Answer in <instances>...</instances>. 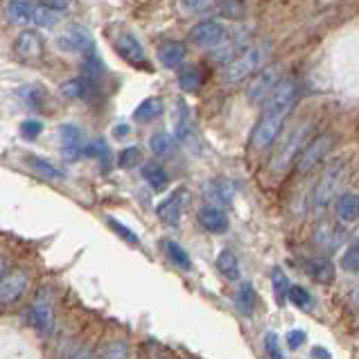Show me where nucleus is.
Returning <instances> with one entry per match:
<instances>
[{
	"label": "nucleus",
	"instance_id": "f704fd0d",
	"mask_svg": "<svg viewBox=\"0 0 359 359\" xmlns=\"http://www.w3.org/2000/svg\"><path fill=\"white\" fill-rule=\"evenodd\" d=\"M341 266L346 271L357 273V269H359V246H357V242H351L346 246V251L341 255Z\"/></svg>",
	"mask_w": 359,
	"mask_h": 359
},
{
	"label": "nucleus",
	"instance_id": "e433bc0d",
	"mask_svg": "<svg viewBox=\"0 0 359 359\" xmlns=\"http://www.w3.org/2000/svg\"><path fill=\"white\" fill-rule=\"evenodd\" d=\"M107 224H109V226H111V231H114V233H118L120 238L125 240V242H129V244H133V246H138V244H140L138 235L133 233L131 229H127V226H125V224H122V222H118L116 217H107Z\"/></svg>",
	"mask_w": 359,
	"mask_h": 359
},
{
	"label": "nucleus",
	"instance_id": "f3484780",
	"mask_svg": "<svg viewBox=\"0 0 359 359\" xmlns=\"http://www.w3.org/2000/svg\"><path fill=\"white\" fill-rule=\"evenodd\" d=\"M116 50H118V55L122 59L129 61V64H136V66L145 64V50H142V46L136 41V36L120 34L118 41H116Z\"/></svg>",
	"mask_w": 359,
	"mask_h": 359
},
{
	"label": "nucleus",
	"instance_id": "bb28decb",
	"mask_svg": "<svg viewBox=\"0 0 359 359\" xmlns=\"http://www.w3.org/2000/svg\"><path fill=\"white\" fill-rule=\"evenodd\" d=\"M32 7L34 5L27 3V0H9L5 12L14 25H25V23H32Z\"/></svg>",
	"mask_w": 359,
	"mask_h": 359
},
{
	"label": "nucleus",
	"instance_id": "ddd939ff",
	"mask_svg": "<svg viewBox=\"0 0 359 359\" xmlns=\"http://www.w3.org/2000/svg\"><path fill=\"white\" fill-rule=\"evenodd\" d=\"M59 140H61V154H64L66 161H75L79 156H84V138H81V131L75 125H61L59 127Z\"/></svg>",
	"mask_w": 359,
	"mask_h": 359
},
{
	"label": "nucleus",
	"instance_id": "79ce46f5",
	"mask_svg": "<svg viewBox=\"0 0 359 359\" xmlns=\"http://www.w3.org/2000/svg\"><path fill=\"white\" fill-rule=\"evenodd\" d=\"M303 344H305V332L303 330H290V332H287V346H290L292 351H299Z\"/></svg>",
	"mask_w": 359,
	"mask_h": 359
},
{
	"label": "nucleus",
	"instance_id": "6e6552de",
	"mask_svg": "<svg viewBox=\"0 0 359 359\" xmlns=\"http://www.w3.org/2000/svg\"><path fill=\"white\" fill-rule=\"evenodd\" d=\"M190 201V192L188 188H177L174 192H170V197H165L161 203H158V219L165 222L168 226H179L181 222V215H183V208L188 206Z\"/></svg>",
	"mask_w": 359,
	"mask_h": 359
},
{
	"label": "nucleus",
	"instance_id": "423d86ee",
	"mask_svg": "<svg viewBox=\"0 0 359 359\" xmlns=\"http://www.w3.org/2000/svg\"><path fill=\"white\" fill-rule=\"evenodd\" d=\"M226 39V27H224V23H219V20H201V23H197L188 34V41L192 46L197 48H215L219 46L222 41Z\"/></svg>",
	"mask_w": 359,
	"mask_h": 359
},
{
	"label": "nucleus",
	"instance_id": "9d476101",
	"mask_svg": "<svg viewBox=\"0 0 359 359\" xmlns=\"http://www.w3.org/2000/svg\"><path fill=\"white\" fill-rule=\"evenodd\" d=\"M57 46L68 50V53H73V55H86L88 57L95 50V41L84 27H68L64 34H59Z\"/></svg>",
	"mask_w": 359,
	"mask_h": 359
},
{
	"label": "nucleus",
	"instance_id": "9b49d317",
	"mask_svg": "<svg viewBox=\"0 0 359 359\" xmlns=\"http://www.w3.org/2000/svg\"><path fill=\"white\" fill-rule=\"evenodd\" d=\"M27 273L20 269H12L5 271L3 278H0V307L14 303L16 299L25 294L27 290Z\"/></svg>",
	"mask_w": 359,
	"mask_h": 359
},
{
	"label": "nucleus",
	"instance_id": "473e14b6",
	"mask_svg": "<svg viewBox=\"0 0 359 359\" xmlns=\"http://www.w3.org/2000/svg\"><path fill=\"white\" fill-rule=\"evenodd\" d=\"M27 163L32 165V170L34 172H39L41 177H46V179H64V172L61 170H57L53 163H48V161H43V158H27Z\"/></svg>",
	"mask_w": 359,
	"mask_h": 359
},
{
	"label": "nucleus",
	"instance_id": "f03ea898",
	"mask_svg": "<svg viewBox=\"0 0 359 359\" xmlns=\"http://www.w3.org/2000/svg\"><path fill=\"white\" fill-rule=\"evenodd\" d=\"M262 57H264V50L260 46L242 48L231 61H226V68H224V79H226L229 84H238V81L251 77L255 70L260 68Z\"/></svg>",
	"mask_w": 359,
	"mask_h": 359
},
{
	"label": "nucleus",
	"instance_id": "2eb2a0df",
	"mask_svg": "<svg viewBox=\"0 0 359 359\" xmlns=\"http://www.w3.org/2000/svg\"><path fill=\"white\" fill-rule=\"evenodd\" d=\"M197 219L199 224L206 231L210 233H226L229 231V217L226 212L217 206H203L199 212H197Z\"/></svg>",
	"mask_w": 359,
	"mask_h": 359
},
{
	"label": "nucleus",
	"instance_id": "c03bdc74",
	"mask_svg": "<svg viewBox=\"0 0 359 359\" xmlns=\"http://www.w3.org/2000/svg\"><path fill=\"white\" fill-rule=\"evenodd\" d=\"M70 0H41V5L48 9H66Z\"/></svg>",
	"mask_w": 359,
	"mask_h": 359
},
{
	"label": "nucleus",
	"instance_id": "c9c22d12",
	"mask_svg": "<svg viewBox=\"0 0 359 359\" xmlns=\"http://www.w3.org/2000/svg\"><path fill=\"white\" fill-rule=\"evenodd\" d=\"M179 3L186 14H203V12H210V9L217 5V0H179Z\"/></svg>",
	"mask_w": 359,
	"mask_h": 359
},
{
	"label": "nucleus",
	"instance_id": "c756f323",
	"mask_svg": "<svg viewBox=\"0 0 359 359\" xmlns=\"http://www.w3.org/2000/svg\"><path fill=\"white\" fill-rule=\"evenodd\" d=\"M179 88L183 90V93H197V90L201 88V73L194 66H186L179 73Z\"/></svg>",
	"mask_w": 359,
	"mask_h": 359
},
{
	"label": "nucleus",
	"instance_id": "4468645a",
	"mask_svg": "<svg viewBox=\"0 0 359 359\" xmlns=\"http://www.w3.org/2000/svg\"><path fill=\"white\" fill-rule=\"evenodd\" d=\"M27 321L41 334H50V332H53L55 314H53V307H50V303L46 299H36L32 305H29V310H27Z\"/></svg>",
	"mask_w": 359,
	"mask_h": 359
},
{
	"label": "nucleus",
	"instance_id": "f257e3e1",
	"mask_svg": "<svg viewBox=\"0 0 359 359\" xmlns=\"http://www.w3.org/2000/svg\"><path fill=\"white\" fill-rule=\"evenodd\" d=\"M296 93H299V90H296V84L292 79H280L278 86L271 90L269 97H266V104H264V111L258 120V125H255V129L251 133L253 149L262 151L278 138L285 120L290 118L292 109L296 104Z\"/></svg>",
	"mask_w": 359,
	"mask_h": 359
},
{
	"label": "nucleus",
	"instance_id": "4be33fe9",
	"mask_svg": "<svg viewBox=\"0 0 359 359\" xmlns=\"http://www.w3.org/2000/svg\"><path fill=\"white\" fill-rule=\"evenodd\" d=\"M215 264H217V271H219L226 280H240V260H238V255H235L231 249L219 251V255H217V260H215Z\"/></svg>",
	"mask_w": 359,
	"mask_h": 359
},
{
	"label": "nucleus",
	"instance_id": "dca6fc26",
	"mask_svg": "<svg viewBox=\"0 0 359 359\" xmlns=\"http://www.w3.org/2000/svg\"><path fill=\"white\" fill-rule=\"evenodd\" d=\"M334 215H337V219L344 224V226L357 222V217H359V199H357V194L355 192L339 194L337 201H334Z\"/></svg>",
	"mask_w": 359,
	"mask_h": 359
},
{
	"label": "nucleus",
	"instance_id": "aec40b11",
	"mask_svg": "<svg viewBox=\"0 0 359 359\" xmlns=\"http://www.w3.org/2000/svg\"><path fill=\"white\" fill-rule=\"evenodd\" d=\"M174 127H177V136L183 142H190L194 138V127L190 118V109L183 100H177V114H174Z\"/></svg>",
	"mask_w": 359,
	"mask_h": 359
},
{
	"label": "nucleus",
	"instance_id": "20e7f679",
	"mask_svg": "<svg viewBox=\"0 0 359 359\" xmlns=\"http://www.w3.org/2000/svg\"><path fill=\"white\" fill-rule=\"evenodd\" d=\"M332 145H334V138L330 136V133H321V136H316L310 142H305L303 149L299 151V156H296V170H299L301 174L312 172L319 163L325 161Z\"/></svg>",
	"mask_w": 359,
	"mask_h": 359
},
{
	"label": "nucleus",
	"instance_id": "7c9ffc66",
	"mask_svg": "<svg viewBox=\"0 0 359 359\" xmlns=\"http://www.w3.org/2000/svg\"><path fill=\"white\" fill-rule=\"evenodd\" d=\"M290 278L285 276V271L280 266H276L271 271V287H273V294H276V303L285 305L287 303V292H290Z\"/></svg>",
	"mask_w": 359,
	"mask_h": 359
},
{
	"label": "nucleus",
	"instance_id": "58836bf2",
	"mask_svg": "<svg viewBox=\"0 0 359 359\" xmlns=\"http://www.w3.org/2000/svg\"><path fill=\"white\" fill-rule=\"evenodd\" d=\"M264 353L269 359H285L280 341H278V334H276V332H266L264 334Z\"/></svg>",
	"mask_w": 359,
	"mask_h": 359
},
{
	"label": "nucleus",
	"instance_id": "a18cd8bd",
	"mask_svg": "<svg viewBox=\"0 0 359 359\" xmlns=\"http://www.w3.org/2000/svg\"><path fill=\"white\" fill-rule=\"evenodd\" d=\"M312 355H314V359H330V353H327L325 348H321V346H314Z\"/></svg>",
	"mask_w": 359,
	"mask_h": 359
},
{
	"label": "nucleus",
	"instance_id": "37998d69",
	"mask_svg": "<svg viewBox=\"0 0 359 359\" xmlns=\"http://www.w3.org/2000/svg\"><path fill=\"white\" fill-rule=\"evenodd\" d=\"M64 359H93V355H90L86 346H77V348H70Z\"/></svg>",
	"mask_w": 359,
	"mask_h": 359
},
{
	"label": "nucleus",
	"instance_id": "b1692460",
	"mask_svg": "<svg viewBox=\"0 0 359 359\" xmlns=\"http://www.w3.org/2000/svg\"><path fill=\"white\" fill-rule=\"evenodd\" d=\"M233 194H235V186L226 179H217L208 186V199L212 203H217V208L229 206V203L233 201Z\"/></svg>",
	"mask_w": 359,
	"mask_h": 359
},
{
	"label": "nucleus",
	"instance_id": "6ab92c4d",
	"mask_svg": "<svg viewBox=\"0 0 359 359\" xmlns=\"http://www.w3.org/2000/svg\"><path fill=\"white\" fill-rule=\"evenodd\" d=\"M305 271L310 273V278L319 285H330L334 280V264L330 258H310L307 260Z\"/></svg>",
	"mask_w": 359,
	"mask_h": 359
},
{
	"label": "nucleus",
	"instance_id": "f8f14e48",
	"mask_svg": "<svg viewBox=\"0 0 359 359\" xmlns=\"http://www.w3.org/2000/svg\"><path fill=\"white\" fill-rule=\"evenodd\" d=\"M14 50L20 59L25 61H36L41 59L46 50V41L41 36L36 29H23L18 36H16V43H14Z\"/></svg>",
	"mask_w": 359,
	"mask_h": 359
},
{
	"label": "nucleus",
	"instance_id": "49530a36",
	"mask_svg": "<svg viewBox=\"0 0 359 359\" xmlns=\"http://www.w3.org/2000/svg\"><path fill=\"white\" fill-rule=\"evenodd\" d=\"M127 133H129V127L127 125H118L116 127V136H127Z\"/></svg>",
	"mask_w": 359,
	"mask_h": 359
},
{
	"label": "nucleus",
	"instance_id": "cd10ccee",
	"mask_svg": "<svg viewBox=\"0 0 359 359\" xmlns=\"http://www.w3.org/2000/svg\"><path fill=\"white\" fill-rule=\"evenodd\" d=\"M163 249H165V253H168V258L179 266V269H183V271H190L192 269V260H190V255H188V251L183 249L181 244H177L174 240H165L163 242Z\"/></svg>",
	"mask_w": 359,
	"mask_h": 359
},
{
	"label": "nucleus",
	"instance_id": "a878e982",
	"mask_svg": "<svg viewBox=\"0 0 359 359\" xmlns=\"http://www.w3.org/2000/svg\"><path fill=\"white\" fill-rule=\"evenodd\" d=\"M255 301H258V294H255L253 285L249 280L240 283L238 294H235V307H238V312H242L244 316H251L255 310Z\"/></svg>",
	"mask_w": 359,
	"mask_h": 359
},
{
	"label": "nucleus",
	"instance_id": "0eeeda50",
	"mask_svg": "<svg viewBox=\"0 0 359 359\" xmlns=\"http://www.w3.org/2000/svg\"><path fill=\"white\" fill-rule=\"evenodd\" d=\"M305 129L307 125H301L296 127L290 136H287V140L280 145V149L276 151V156L271 161V170L273 172H285L287 168L292 165V161L299 156V151L303 149V140H305Z\"/></svg>",
	"mask_w": 359,
	"mask_h": 359
},
{
	"label": "nucleus",
	"instance_id": "39448f33",
	"mask_svg": "<svg viewBox=\"0 0 359 359\" xmlns=\"http://www.w3.org/2000/svg\"><path fill=\"white\" fill-rule=\"evenodd\" d=\"M280 66L278 64H271V66H264L260 70H255V75L251 77V81L246 84V100L249 102H264L269 97L271 90L278 86L280 81Z\"/></svg>",
	"mask_w": 359,
	"mask_h": 359
},
{
	"label": "nucleus",
	"instance_id": "5701e85b",
	"mask_svg": "<svg viewBox=\"0 0 359 359\" xmlns=\"http://www.w3.org/2000/svg\"><path fill=\"white\" fill-rule=\"evenodd\" d=\"M142 179L147 181V186L151 190H165L168 188V183H170V177H168V172L163 165H158V163H145L142 165Z\"/></svg>",
	"mask_w": 359,
	"mask_h": 359
},
{
	"label": "nucleus",
	"instance_id": "a211bd4d",
	"mask_svg": "<svg viewBox=\"0 0 359 359\" xmlns=\"http://www.w3.org/2000/svg\"><path fill=\"white\" fill-rule=\"evenodd\" d=\"M156 59L161 61L163 68H179L183 64V59H186V48L179 41H165V43H161L158 50H156Z\"/></svg>",
	"mask_w": 359,
	"mask_h": 359
},
{
	"label": "nucleus",
	"instance_id": "c85d7f7f",
	"mask_svg": "<svg viewBox=\"0 0 359 359\" xmlns=\"http://www.w3.org/2000/svg\"><path fill=\"white\" fill-rule=\"evenodd\" d=\"M88 93H90V84L84 77L68 79L61 84V95L68 100H84V97H88Z\"/></svg>",
	"mask_w": 359,
	"mask_h": 359
},
{
	"label": "nucleus",
	"instance_id": "4c0bfd02",
	"mask_svg": "<svg viewBox=\"0 0 359 359\" xmlns=\"http://www.w3.org/2000/svg\"><path fill=\"white\" fill-rule=\"evenodd\" d=\"M140 149L138 147H125L120 151V156H118V165L120 168H125V170H131V168H136L138 163H140Z\"/></svg>",
	"mask_w": 359,
	"mask_h": 359
},
{
	"label": "nucleus",
	"instance_id": "a19ab883",
	"mask_svg": "<svg viewBox=\"0 0 359 359\" xmlns=\"http://www.w3.org/2000/svg\"><path fill=\"white\" fill-rule=\"evenodd\" d=\"M41 131H43V125H41L39 120H23L20 122V133H23L25 138H36Z\"/></svg>",
	"mask_w": 359,
	"mask_h": 359
},
{
	"label": "nucleus",
	"instance_id": "72a5a7b5",
	"mask_svg": "<svg viewBox=\"0 0 359 359\" xmlns=\"http://www.w3.org/2000/svg\"><path fill=\"white\" fill-rule=\"evenodd\" d=\"M32 23L41 25V27H50L57 23V12L55 9H48L43 5H34L32 7Z\"/></svg>",
	"mask_w": 359,
	"mask_h": 359
},
{
	"label": "nucleus",
	"instance_id": "de8ad7c7",
	"mask_svg": "<svg viewBox=\"0 0 359 359\" xmlns=\"http://www.w3.org/2000/svg\"><path fill=\"white\" fill-rule=\"evenodd\" d=\"M7 271V264H5V258L0 255V278H3V273Z\"/></svg>",
	"mask_w": 359,
	"mask_h": 359
},
{
	"label": "nucleus",
	"instance_id": "393cba45",
	"mask_svg": "<svg viewBox=\"0 0 359 359\" xmlns=\"http://www.w3.org/2000/svg\"><path fill=\"white\" fill-rule=\"evenodd\" d=\"M149 147H151V151L156 154V156H161V158H170V156H174L177 154V138L172 136V133H168V131H158V133H154L151 136V140H149Z\"/></svg>",
	"mask_w": 359,
	"mask_h": 359
},
{
	"label": "nucleus",
	"instance_id": "2f4dec72",
	"mask_svg": "<svg viewBox=\"0 0 359 359\" xmlns=\"http://www.w3.org/2000/svg\"><path fill=\"white\" fill-rule=\"evenodd\" d=\"M287 301H292L296 307H301V310H312L314 303H312V296L307 290L299 285H290V292H287Z\"/></svg>",
	"mask_w": 359,
	"mask_h": 359
},
{
	"label": "nucleus",
	"instance_id": "412c9836",
	"mask_svg": "<svg viewBox=\"0 0 359 359\" xmlns=\"http://www.w3.org/2000/svg\"><path fill=\"white\" fill-rule=\"evenodd\" d=\"M163 116V100L161 97H147L142 100L140 104L133 111V120L140 122V125H147V122H154L156 118Z\"/></svg>",
	"mask_w": 359,
	"mask_h": 359
},
{
	"label": "nucleus",
	"instance_id": "7ed1b4c3",
	"mask_svg": "<svg viewBox=\"0 0 359 359\" xmlns=\"http://www.w3.org/2000/svg\"><path fill=\"white\" fill-rule=\"evenodd\" d=\"M341 181H344V168L341 165H332L323 172V177L316 181V186L312 190V199H310L314 212L327 210V206H330L337 197V190H339Z\"/></svg>",
	"mask_w": 359,
	"mask_h": 359
},
{
	"label": "nucleus",
	"instance_id": "1a4fd4ad",
	"mask_svg": "<svg viewBox=\"0 0 359 359\" xmlns=\"http://www.w3.org/2000/svg\"><path fill=\"white\" fill-rule=\"evenodd\" d=\"M348 240V231L344 224H332V222H323L314 229V244L319 246L321 251L332 253L339 246H344Z\"/></svg>",
	"mask_w": 359,
	"mask_h": 359
},
{
	"label": "nucleus",
	"instance_id": "ea45409f",
	"mask_svg": "<svg viewBox=\"0 0 359 359\" xmlns=\"http://www.w3.org/2000/svg\"><path fill=\"white\" fill-rule=\"evenodd\" d=\"M102 359H129V348L127 344H122V341H116V344H111L104 355H102Z\"/></svg>",
	"mask_w": 359,
	"mask_h": 359
}]
</instances>
